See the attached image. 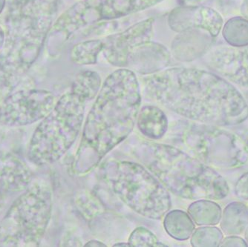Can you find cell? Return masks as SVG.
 I'll list each match as a JSON object with an SVG mask.
<instances>
[{"label": "cell", "instance_id": "obj_1", "mask_svg": "<svg viewBox=\"0 0 248 247\" xmlns=\"http://www.w3.org/2000/svg\"><path fill=\"white\" fill-rule=\"evenodd\" d=\"M143 81L147 97L190 121L224 127L248 118V104L241 92L213 72L175 67Z\"/></svg>", "mask_w": 248, "mask_h": 247}, {"label": "cell", "instance_id": "obj_2", "mask_svg": "<svg viewBox=\"0 0 248 247\" xmlns=\"http://www.w3.org/2000/svg\"><path fill=\"white\" fill-rule=\"evenodd\" d=\"M141 104L140 85L135 73L121 68L108 75L83 127L74 161V171L85 174L133 130Z\"/></svg>", "mask_w": 248, "mask_h": 247}, {"label": "cell", "instance_id": "obj_3", "mask_svg": "<svg viewBox=\"0 0 248 247\" xmlns=\"http://www.w3.org/2000/svg\"><path fill=\"white\" fill-rule=\"evenodd\" d=\"M135 154L166 189L180 198L221 201L229 194L228 182L219 173L173 146L143 141Z\"/></svg>", "mask_w": 248, "mask_h": 247}, {"label": "cell", "instance_id": "obj_4", "mask_svg": "<svg viewBox=\"0 0 248 247\" xmlns=\"http://www.w3.org/2000/svg\"><path fill=\"white\" fill-rule=\"evenodd\" d=\"M4 19L0 68L6 80L24 75L35 62L57 13L52 0H13Z\"/></svg>", "mask_w": 248, "mask_h": 247}, {"label": "cell", "instance_id": "obj_5", "mask_svg": "<svg viewBox=\"0 0 248 247\" xmlns=\"http://www.w3.org/2000/svg\"><path fill=\"white\" fill-rule=\"evenodd\" d=\"M101 175L125 204L143 217L161 220L172 206L165 186L139 163L110 160L103 165Z\"/></svg>", "mask_w": 248, "mask_h": 247}, {"label": "cell", "instance_id": "obj_6", "mask_svg": "<svg viewBox=\"0 0 248 247\" xmlns=\"http://www.w3.org/2000/svg\"><path fill=\"white\" fill-rule=\"evenodd\" d=\"M87 102L72 90L61 97L32 135L28 152L31 163L51 164L72 147L81 131Z\"/></svg>", "mask_w": 248, "mask_h": 247}, {"label": "cell", "instance_id": "obj_7", "mask_svg": "<svg viewBox=\"0 0 248 247\" xmlns=\"http://www.w3.org/2000/svg\"><path fill=\"white\" fill-rule=\"evenodd\" d=\"M52 211V191L46 181L31 184L0 222V247H38Z\"/></svg>", "mask_w": 248, "mask_h": 247}, {"label": "cell", "instance_id": "obj_8", "mask_svg": "<svg viewBox=\"0 0 248 247\" xmlns=\"http://www.w3.org/2000/svg\"><path fill=\"white\" fill-rule=\"evenodd\" d=\"M183 138L193 157L212 168L234 170L248 163V149L244 139L220 126L190 124Z\"/></svg>", "mask_w": 248, "mask_h": 247}, {"label": "cell", "instance_id": "obj_9", "mask_svg": "<svg viewBox=\"0 0 248 247\" xmlns=\"http://www.w3.org/2000/svg\"><path fill=\"white\" fill-rule=\"evenodd\" d=\"M54 106L55 99L49 91H16L0 103V124L10 127L31 125L44 119Z\"/></svg>", "mask_w": 248, "mask_h": 247}, {"label": "cell", "instance_id": "obj_10", "mask_svg": "<svg viewBox=\"0 0 248 247\" xmlns=\"http://www.w3.org/2000/svg\"><path fill=\"white\" fill-rule=\"evenodd\" d=\"M163 0H81L70 8L79 30L101 21L126 17L154 6Z\"/></svg>", "mask_w": 248, "mask_h": 247}, {"label": "cell", "instance_id": "obj_11", "mask_svg": "<svg viewBox=\"0 0 248 247\" xmlns=\"http://www.w3.org/2000/svg\"><path fill=\"white\" fill-rule=\"evenodd\" d=\"M154 19H144L125 30L100 38L101 53L110 65L126 68L128 57L135 47L150 41Z\"/></svg>", "mask_w": 248, "mask_h": 247}, {"label": "cell", "instance_id": "obj_12", "mask_svg": "<svg viewBox=\"0 0 248 247\" xmlns=\"http://www.w3.org/2000/svg\"><path fill=\"white\" fill-rule=\"evenodd\" d=\"M209 68L242 87L248 88V46H219L206 54Z\"/></svg>", "mask_w": 248, "mask_h": 247}, {"label": "cell", "instance_id": "obj_13", "mask_svg": "<svg viewBox=\"0 0 248 247\" xmlns=\"http://www.w3.org/2000/svg\"><path fill=\"white\" fill-rule=\"evenodd\" d=\"M168 24L174 31L199 29L210 33L212 37L218 36L224 24L218 11L201 5H182L171 11Z\"/></svg>", "mask_w": 248, "mask_h": 247}, {"label": "cell", "instance_id": "obj_14", "mask_svg": "<svg viewBox=\"0 0 248 247\" xmlns=\"http://www.w3.org/2000/svg\"><path fill=\"white\" fill-rule=\"evenodd\" d=\"M172 54L165 46L150 41L132 49L125 68L135 73L151 75L165 69L171 62Z\"/></svg>", "mask_w": 248, "mask_h": 247}, {"label": "cell", "instance_id": "obj_15", "mask_svg": "<svg viewBox=\"0 0 248 247\" xmlns=\"http://www.w3.org/2000/svg\"><path fill=\"white\" fill-rule=\"evenodd\" d=\"M33 175L27 165L15 154L0 152V188L11 192H22L30 186Z\"/></svg>", "mask_w": 248, "mask_h": 247}, {"label": "cell", "instance_id": "obj_16", "mask_svg": "<svg viewBox=\"0 0 248 247\" xmlns=\"http://www.w3.org/2000/svg\"><path fill=\"white\" fill-rule=\"evenodd\" d=\"M213 37L205 31L190 29L180 32L171 45V54L177 61L189 62L204 54L210 48Z\"/></svg>", "mask_w": 248, "mask_h": 247}, {"label": "cell", "instance_id": "obj_17", "mask_svg": "<svg viewBox=\"0 0 248 247\" xmlns=\"http://www.w3.org/2000/svg\"><path fill=\"white\" fill-rule=\"evenodd\" d=\"M137 125L143 136L151 139H160L168 129V119L165 113L157 107L145 106L140 108Z\"/></svg>", "mask_w": 248, "mask_h": 247}, {"label": "cell", "instance_id": "obj_18", "mask_svg": "<svg viewBox=\"0 0 248 247\" xmlns=\"http://www.w3.org/2000/svg\"><path fill=\"white\" fill-rule=\"evenodd\" d=\"M220 227L226 235H240L248 227V208L245 203L234 201L224 208Z\"/></svg>", "mask_w": 248, "mask_h": 247}, {"label": "cell", "instance_id": "obj_19", "mask_svg": "<svg viewBox=\"0 0 248 247\" xmlns=\"http://www.w3.org/2000/svg\"><path fill=\"white\" fill-rule=\"evenodd\" d=\"M164 229L170 236L178 241L190 238L196 227L189 214L182 210H172L165 215Z\"/></svg>", "mask_w": 248, "mask_h": 247}, {"label": "cell", "instance_id": "obj_20", "mask_svg": "<svg viewBox=\"0 0 248 247\" xmlns=\"http://www.w3.org/2000/svg\"><path fill=\"white\" fill-rule=\"evenodd\" d=\"M188 214L198 226H216L221 221L222 209L212 200H197L189 205Z\"/></svg>", "mask_w": 248, "mask_h": 247}, {"label": "cell", "instance_id": "obj_21", "mask_svg": "<svg viewBox=\"0 0 248 247\" xmlns=\"http://www.w3.org/2000/svg\"><path fill=\"white\" fill-rule=\"evenodd\" d=\"M225 41L231 47L245 48L248 46V19L235 16L227 21L222 29Z\"/></svg>", "mask_w": 248, "mask_h": 247}, {"label": "cell", "instance_id": "obj_22", "mask_svg": "<svg viewBox=\"0 0 248 247\" xmlns=\"http://www.w3.org/2000/svg\"><path fill=\"white\" fill-rule=\"evenodd\" d=\"M101 86L100 75L94 71L86 70L77 75L71 90L84 97L87 101H91L97 97Z\"/></svg>", "mask_w": 248, "mask_h": 247}, {"label": "cell", "instance_id": "obj_23", "mask_svg": "<svg viewBox=\"0 0 248 247\" xmlns=\"http://www.w3.org/2000/svg\"><path fill=\"white\" fill-rule=\"evenodd\" d=\"M101 53L100 38L90 39L74 46L71 51V60L78 65H94L97 63Z\"/></svg>", "mask_w": 248, "mask_h": 247}, {"label": "cell", "instance_id": "obj_24", "mask_svg": "<svg viewBox=\"0 0 248 247\" xmlns=\"http://www.w3.org/2000/svg\"><path fill=\"white\" fill-rule=\"evenodd\" d=\"M224 238L223 232L213 226L195 229L191 235L190 244L193 247H218Z\"/></svg>", "mask_w": 248, "mask_h": 247}, {"label": "cell", "instance_id": "obj_25", "mask_svg": "<svg viewBox=\"0 0 248 247\" xmlns=\"http://www.w3.org/2000/svg\"><path fill=\"white\" fill-rule=\"evenodd\" d=\"M130 247H165L166 244L161 243L150 230L144 227H138L130 234L129 239Z\"/></svg>", "mask_w": 248, "mask_h": 247}, {"label": "cell", "instance_id": "obj_26", "mask_svg": "<svg viewBox=\"0 0 248 247\" xmlns=\"http://www.w3.org/2000/svg\"><path fill=\"white\" fill-rule=\"evenodd\" d=\"M234 191L238 198L248 201V171L239 178L235 184Z\"/></svg>", "mask_w": 248, "mask_h": 247}, {"label": "cell", "instance_id": "obj_27", "mask_svg": "<svg viewBox=\"0 0 248 247\" xmlns=\"http://www.w3.org/2000/svg\"><path fill=\"white\" fill-rule=\"evenodd\" d=\"M220 247H248L245 240L238 235H228L223 238Z\"/></svg>", "mask_w": 248, "mask_h": 247}, {"label": "cell", "instance_id": "obj_28", "mask_svg": "<svg viewBox=\"0 0 248 247\" xmlns=\"http://www.w3.org/2000/svg\"><path fill=\"white\" fill-rule=\"evenodd\" d=\"M207 0H182L183 5H201Z\"/></svg>", "mask_w": 248, "mask_h": 247}, {"label": "cell", "instance_id": "obj_29", "mask_svg": "<svg viewBox=\"0 0 248 247\" xmlns=\"http://www.w3.org/2000/svg\"><path fill=\"white\" fill-rule=\"evenodd\" d=\"M241 12L244 17L248 19V0H243L241 6Z\"/></svg>", "mask_w": 248, "mask_h": 247}, {"label": "cell", "instance_id": "obj_30", "mask_svg": "<svg viewBox=\"0 0 248 247\" xmlns=\"http://www.w3.org/2000/svg\"><path fill=\"white\" fill-rule=\"evenodd\" d=\"M85 247H107L106 244L104 243L100 242V241H97V240H91L89 242L85 244Z\"/></svg>", "mask_w": 248, "mask_h": 247}, {"label": "cell", "instance_id": "obj_31", "mask_svg": "<svg viewBox=\"0 0 248 247\" xmlns=\"http://www.w3.org/2000/svg\"><path fill=\"white\" fill-rule=\"evenodd\" d=\"M5 42V32L3 28L0 25V50L3 48Z\"/></svg>", "mask_w": 248, "mask_h": 247}, {"label": "cell", "instance_id": "obj_32", "mask_svg": "<svg viewBox=\"0 0 248 247\" xmlns=\"http://www.w3.org/2000/svg\"><path fill=\"white\" fill-rule=\"evenodd\" d=\"M6 5V0H0V15H2Z\"/></svg>", "mask_w": 248, "mask_h": 247}, {"label": "cell", "instance_id": "obj_33", "mask_svg": "<svg viewBox=\"0 0 248 247\" xmlns=\"http://www.w3.org/2000/svg\"><path fill=\"white\" fill-rule=\"evenodd\" d=\"M4 206V198L2 196V193L0 192V213H2L3 210Z\"/></svg>", "mask_w": 248, "mask_h": 247}, {"label": "cell", "instance_id": "obj_34", "mask_svg": "<svg viewBox=\"0 0 248 247\" xmlns=\"http://www.w3.org/2000/svg\"><path fill=\"white\" fill-rule=\"evenodd\" d=\"M245 239L248 246V227H247V229L245 231Z\"/></svg>", "mask_w": 248, "mask_h": 247}, {"label": "cell", "instance_id": "obj_35", "mask_svg": "<svg viewBox=\"0 0 248 247\" xmlns=\"http://www.w3.org/2000/svg\"><path fill=\"white\" fill-rule=\"evenodd\" d=\"M114 247H130V244H126L125 243H121V244H117L114 245Z\"/></svg>", "mask_w": 248, "mask_h": 247}, {"label": "cell", "instance_id": "obj_36", "mask_svg": "<svg viewBox=\"0 0 248 247\" xmlns=\"http://www.w3.org/2000/svg\"><path fill=\"white\" fill-rule=\"evenodd\" d=\"M246 145H247V147H248V141H247V142H246Z\"/></svg>", "mask_w": 248, "mask_h": 247}, {"label": "cell", "instance_id": "obj_37", "mask_svg": "<svg viewBox=\"0 0 248 247\" xmlns=\"http://www.w3.org/2000/svg\"><path fill=\"white\" fill-rule=\"evenodd\" d=\"M75 1H77V2H79V1H81V0H75Z\"/></svg>", "mask_w": 248, "mask_h": 247}, {"label": "cell", "instance_id": "obj_38", "mask_svg": "<svg viewBox=\"0 0 248 247\" xmlns=\"http://www.w3.org/2000/svg\"><path fill=\"white\" fill-rule=\"evenodd\" d=\"M11 1H13V0H10V2H11Z\"/></svg>", "mask_w": 248, "mask_h": 247}, {"label": "cell", "instance_id": "obj_39", "mask_svg": "<svg viewBox=\"0 0 248 247\" xmlns=\"http://www.w3.org/2000/svg\"><path fill=\"white\" fill-rule=\"evenodd\" d=\"M0 69H1V68H0Z\"/></svg>", "mask_w": 248, "mask_h": 247}]
</instances>
